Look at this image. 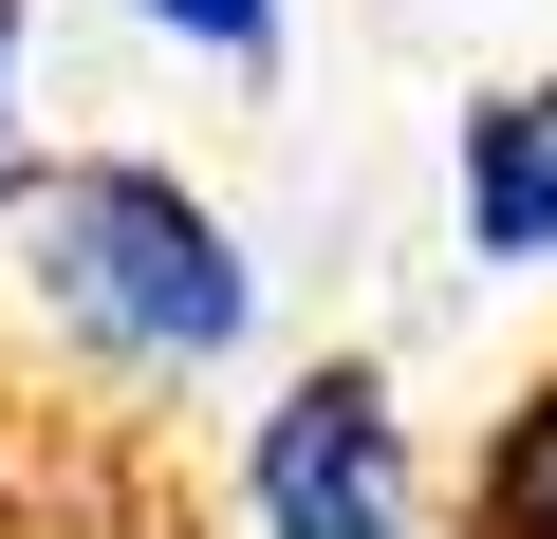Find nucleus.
Segmentation results:
<instances>
[{"instance_id":"f257e3e1","label":"nucleus","mask_w":557,"mask_h":539,"mask_svg":"<svg viewBox=\"0 0 557 539\" xmlns=\"http://www.w3.org/2000/svg\"><path fill=\"white\" fill-rule=\"evenodd\" d=\"M20 260H38V298H57L112 372H205V354H242V242H223L168 168H38V186H20Z\"/></svg>"},{"instance_id":"f03ea898","label":"nucleus","mask_w":557,"mask_h":539,"mask_svg":"<svg viewBox=\"0 0 557 539\" xmlns=\"http://www.w3.org/2000/svg\"><path fill=\"white\" fill-rule=\"evenodd\" d=\"M0 539H205V502L168 483V446L112 391L0 354Z\"/></svg>"},{"instance_id":"7ed1b4c3","label":"nucleus","mask_w":557,"mask_h":539,"mask_svg":"<svg viewBox=\"0 0 557 539\" xmlns=\"http://www.w3.org/2000/svg\"><path fill=\"white\" fill-rule=\"evenodd\" d=\"M260 520L278 539H428L409 520V446H391V391L372 372H298V391H278L260 409Z\"/></svg>"},{"instance_id":"20e7f679","label":"nucleus","mask_w":557,"mask_h":539,"mask_svg":"<svg viewBox=\"0 0 557 539\" xmlns=\"http://www.w3.org/2000/svg\"><path fill=\"white\" fill-rule=\"evenodd\" d=\"M465 242L483 260H557V75L465 112Z\"/></svg>"},{"instance_id":"39448f33","label":"nucleus","mask_w":557,"mask_h":539,"mask_svg":"<svg viewBox=\"0 0 557 539\" xmlns=\"http://www.w3.org/2000/svg\"><path fill=\"white\" fill-rule=\"evenodd\" d=\"M483 539H557V391L483 446Z\"/></svg>"},{"instance_id":"423d86ee","label":"nucleus","mask_w":557,"mask_h":539,"mask_svg":"<svg viewBox=\"0 0 557 539\" xmlns=\"http://www.w3.org/2000/svg\"><path fill=\"white\" fill-rule=\"evenodd\" d=\"M149 20L186 57H223V75H278V0H149Z\"/></svg>"},{"instance_id":"0eeeda50","label":"nucleus","mask_w":557,"mask_h":539,"mask_svg":"<svg viewBox=\"0 0 557 539\" xmlns=\"http://www.w3.org/2000/svg\"><path fill=\"white\" fill-rule=\"evenodd\" d=\"M0 94H20V0H0Z\"/></svg>"}]
</instances>
